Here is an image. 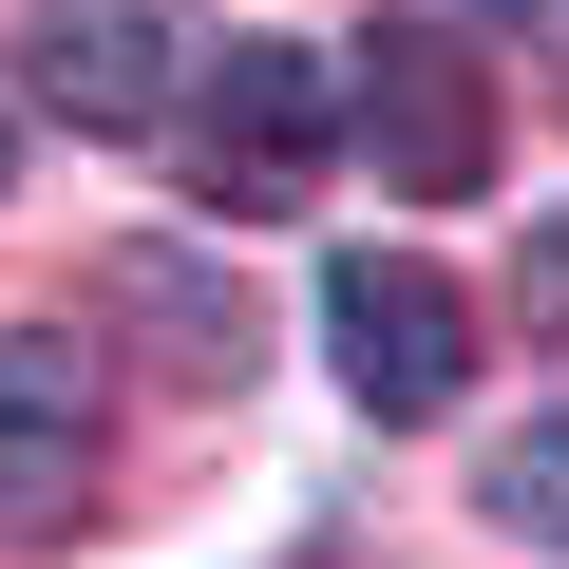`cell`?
<instances>
[{
  "label": "cell",
  "mask_w": 569,
  "mask_h": 569,
  "mask_svg": "<svg viewBox=\"0 0 569 569\" xmlns=\"http://www.w3.org/2000/svg\"><path fill=\"white\" fill-rule=\"evenodd\" d=\"M171 114H190V190H209L228 228L305 209L323 152H342V77H323V39H209Z\"/></svg>",
  "instance_id": "1"
},
{
  "label": "cell",
  "mask_w": 569,
  "mask_h": 569,
  "mask_svg": "<svg viewBox=\"0 0 569 569\" xmlns=\"http://www.w3.org/2000/svg\"><path fill=\"white\" fill-rule=\"evenodd\" d=\"M342 133L380 152V190H399V209H475V190H493V77H475L437 20H380V39H361Z\"/></svg>",
  "instance_id": "2"
},
{
  "label": "cell",
  "mask_w": 569,
  "mask_h": 569,
  "mask_svg": "<svg viewBox=\"0 0 569 569\" xmlns=\"http://www.w3.org/2000/svg\"><path fill=\"white\" fill-rule=\"evenodd\" d=\"M323 342H342V399L361 418H456L475 399V305L418 247H342L323 266Z\"/></svg>",
  "instance_id": "3"
},
{
  "label": "cell",
  "mask_w": 569,
  "mask_h": 569,
  "mask_svg": "<svg viewBox=\"0 0 569 569\" xmlns=\"http://www.w3.org/2000/svg\"><path fill=\"white\" fill-rule=\"evenodd\" d=\"M190 58H209L190 0H39V20H20V77H39L58 133H152L190 96Z\"/></svg>",
  "instance_id": "4"
},
{
  "label": "cell",
  "mask_w": 569,
  "mask_h": 569,
  "mask_svg": "<svg viewBox=\"0 0 569 569\" xmlns=\"http://www.w3.org/2000/svg\"><path fill=\"white\" fill-rule=\"evenodd\" d=\"M96 512V361L77 342H0V550H39Z\"/></svg>",
  "instance_id": "5"
},
{
  "label": "cell",
  "mask_w": 569,
  "mask_h": 569,
  "mask_svg": "<svg viewBox=\"0 0 569 569\" xmlns=\"http://www.w3.org/2000/svg\"><path fill=\"white\" fill-rule=\"evenodd\" d=\"M493 531H512V550H569V399L493 456Z\"/></svg>",
  "instance_id": "6"
},
{
  "label": "cell",
  "mask_w": 569,
  "mask_h": 569,
  "mask_svg": "<svg viewBox=\"0 0 569 569\" xmlns=\"http://www.w3.org/2000/svg\"><path fill=\"white\" fill-rule=\"evenodd\" d=\"M0 171H20V133H0Z\"/></svg>",
  "instance_id": "7"
}]
</instances>
